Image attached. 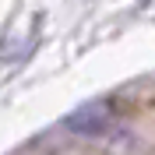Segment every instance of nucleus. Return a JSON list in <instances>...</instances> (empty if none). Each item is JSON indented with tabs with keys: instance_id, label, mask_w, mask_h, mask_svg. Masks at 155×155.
I'll list each match as a JSON object with an SVG mask.
<instances>
[{
	"instance_id": "obj_1",
	"label": "nucleus",
	"mask_w": 155,
	"mask_h": 155,
	"mask_svg": "<svg viewBox=\"0 0 155 155\" xmlns=\"http://www.w3.org/2000/svg\"><path fill=\"white\" fill-rule=\"evenodd\" d=\"M113 124V106L106 99H95V102H85L67 116V127L78 134H102L106 127Z\"/></svg>"
}]
</instances>
